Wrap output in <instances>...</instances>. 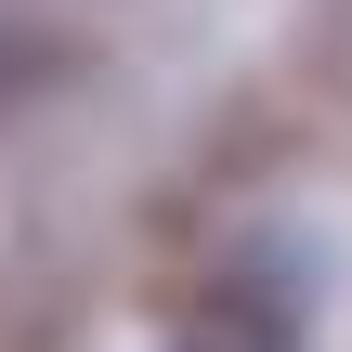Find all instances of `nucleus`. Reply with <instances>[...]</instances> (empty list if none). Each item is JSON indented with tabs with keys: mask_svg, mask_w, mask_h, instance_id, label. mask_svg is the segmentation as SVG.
<instances>
[]
</instances>
